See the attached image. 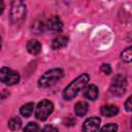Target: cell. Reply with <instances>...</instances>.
I'll return each mask as SVG.
<instances>
[{
  "instance_id": "cell-1",
  "label": "cell",
  "mask_w": 132,
  "mask_h": 132,
  "mask_svg": "<svg viewBox=\"0 0 132 132\" xmlns=\"http://www.w3.org/2000/svg\"><path fill=\"white\" fill-rule=\"evenodd\" d=\"M89 75L87 73L80 74L78 77H76L74 80H72L64 90L63 97L65 100H71L73 99L81 90L85 89L89 81Z\"/></svg>"
},
{
  "instance_id": "cell-2",
  "label": "cell",
  "mask_w": 132,
  "mask_h": 132,
  "mask_svg": "<svg viewBox=\"0 0 132 132\" xmlns=\"http://www.w3.org/2000/svg\"><path fill=\"white\" fill-rule=\"evenodd\" d=\"M64 75V72L60 68H55L46 71L38 79V86L41 88H48L59 81Z\"/></svg>"
},
{
  "instance_id": "cell-3",
  "label": "cell",
  "mask_w": 132,
  "mask_h": 132,
  "mask_svg": "<svg viewBox=\"0 0 132 132\" xmlns=\"http://www.w3.org/2000/svg\"><path fill=\"white\" fill-rule=\"evenodd\" d=\"M26 18V6L22 1H12L10 21L12 24H21Z\"/></svg>"
},
{
  "instance_id": "cell-4",
  "label": "cell",
  "mask_w": 132,
  "mask_h": 132,
  "mask_svg": "<svg viewBox=\"0 0 132 132\" xmlns=\"http://www.w3.org/2000/svg\"><path fill=\"white\" fill-rule=\"evenodd\" d=\"M20 80V74L8 68V67H3L0 69V81L7 85V86H12L18 84Z\"/></svg>"
},
{
  "instance_id": "cell-5",
  "label": "cell",
  "mask_w": 132,
  "mask_h": 132,
  "mask_svg": "<svg viewBox=\"0 0 132 132\" xmlns=\"http://www.w3.org/2000/svg\"><path fill=\"white\" fill-rule=\"evenodd\" d=\"M127 87V78L123 74H118L112 78L110 85V91L116 96H122L126 92Z\"/></svg>"
},
{
  "instance_id": "cell-6",
  "label": "cell",
  "mask_w": 132,
  "mask_h": 132,
  "mask_svg": "<svg viewBox=\"0 0 132 132\" xmlns=\"http://www.w3.org/2000/svg\"><path fill=\"white\" fill-rule=\"evenodd\" d=\"M54 110V104L50 100H42L37 104L35 116L38 120L44 121L47 119V117L53 112Z\"/></svg>"
},
{
  "instance_id": "cell-7",
  "label": "cell",
  "mask_w": 132,
  "mask_h": 132,
  "mask_svg": "<svg viewBox=\"0 0 132 132\" xmlns=\"http://www.w3.org/2000/svg\"><path fill=\"white\" fill-rule=\"evenodd\" d=\"M100 122V119L97 117L87 119L82 124V132H98Z\"/></svg>"
},
{
  "instance_id": "cell-8",
  "label": "cell",
  "mask_w": 132,
  "mask_h": 132,
  "mask_svg": "<svg viewBox=\"0 0 132 132\" xmlns=\"http://www.w3.org/2000/svg\"><path fill=\"white\" fill-rule=\"evenodd\" d=\"M46 28L51 31V32H54V33H57V32H60L63 28V23L61 21V19L58 16V15H54L52 16L47 23H46Z\"/></svg>"
},
{
  "instance_id": "cell-9",
  "label": "cell",
  "mask_w": 132,
  "mask_h": 132,
  "mask_svg": "<svg viewBox=\"0 0 132 132\" xmlns=\"http://www.w3.org/2000/svg\"><path fill=\"white\" fill-rule=\"evenodd\" d=\"M68 43V37L65 35H58L55 37L52 41V47L54 50H60L64 46H66Z\"/></svg>"
},
{
  "instance_id": "cell-10",
  "label": "cell",
  "mask_w": 132,
  "mask_h": 132,
  "mask_svg": "<svg viewBox=\"0 0 132 132\" xmlns=\"http://www.w3.org/2000/svg\"><path fill=\"white\" fill-rule=\"evenodd\" d=\"M84 96L90 100H95L98 97V88L95 85H89L84 89Z\"/></svg>"
},
{
  "instance_id": "cell-11",
  "label": "cell",
  "mask_w": 132,
  "mask_h": 132,
  "mask_svg": "<svg viewBox=\"0 0 132 132\" xmlns=\"http://www.w3.org/2000/svg\"><path fill=\"white\" fill-rule=\"evenodd\" d=\"M101 114L104 116V117H113L116 114H118L119 112V108L116 106V105H112V104H107V105H103L101 107Z\"/></svg>"
},
{
  "instance_id": "cell-12",
  "label": "cell",
  "mask_w": 132,
  "mask_h": 132,
  "mask_svg": "<svg viewBox=\"0 0 132 132\" xmlns=\"http://www.w3.org/2000/svg\"><path fill=\"white\" fill-rule=\"evenodd\" d=\"M27 51L32 55H37L41 52V44L37 40L31 39L27 42Z\"/></svg>"
},
{
  "instance_id": "cell-13",
  "label": "cell",
  "mask_w": 132,
  "mask_h": 132,
  "mask_svg": "<svg viewBox=\"0 0 132 132\" xmlns=\"http://www.w3.org/2000/svg\"><path fill=\"white\" fill-rule=\"evenodd\" d=\"M74 111H75L76 116H78V117L85 116L87 113V111H88V104L86 102H84V101L77 102L75 104V106H74Z\"/></svg>"
},
{
  "instance_id": "cell-14",
  "label": "cell",
  "mask_w": 132,
  "mask_h": 132,
  "mask_svg": "<svg viewBox=\"0 0 132 132\" xmlns=\"http://www.w3.org/2000/svg\"><path fill=\"white\" fill-rule=\"evenodd\" d=\"M33 109H34V103H26L25 105H23L20 109V112L22 116H24L25 118H28L32 114L33 112Z\"/></svg>"
},
{
  "instance_id": "cell-15",
  "label": "cell",
  "mask_w": 132,
  "mask_h": 132,
  "mask_svg": "<svg viewBox=\"0 0 132 132\" xmlns=\"http://www.w3.org/2000/svg\"><path fill=\"white\" fill-rule=\"evenodd\" d=\"M8 127L10 130H19L21 127H22V121L20 118L18 117H14V118H11L9 121H8Z\"/></svg>"
},
{
  "instance_id": "cell-16",
  "label": "cell",
  "mask_w": 132,
  "mask_h": 132,
  "mask_svg": "<svg viewBox=\"0 0 132 132\" xmlns=\"http://www.w3.org/2000/svg\"><path fill=\"white\" fill-rule=\"evenodd\" d=\"M121 58L125 62H130L131 59H132V50H131V47H127L126 50H124L121 54Z\"/></svg>"
},
{
  "instance_id": "cell-17",
  "label": "cell",
  "mask_w": 132,
  "mask_h": 132,
  "mask_svg": "<svg viewBox=\"0 0 132 132\" xmlns=\"http://www.w3.org/2000/svg\"><path fill=\"white\" fill-rule=\"evenodd\" d=\"M117 131H118V125L110 123V124L103 126L99 132H117Z\"/></svg>"
},
{
  "instance_id": "cell-18",
  "label": "cell",
  "mask_w": 132,
  "mask_h": 132,
  "mask_svg": "<svg viewBox=\"0 0 132 132\" xmlns=\"http://www.w3.org/2000/svg\"><path fill=\"white\" fill-rule=\"evenodd\" d=\"M24 132H39L38 125L36 123H33V122L28 123L27 126L24 129Z\"/></svg>"
},
{
  "instance_id": "cell-19",
  "label": "cell",
  "mask_w": 132,
  "mask_h": 132,
  "mask_svg": "<svg viewBox=\"0 0 132 132\" xmlns=\"http://www.w3.org/2000/svg\"><path fill=\"white\" fill-rule=\"evenodd\" d=\"M101 71L105 74H110L111 73V67L109 64H102L101 66Z\"/></svg>"
},
{
  "instance_id": "cell-20",
  "label": "cell",
  "mask_w": 132,
  "mask_h": 132,
  "mask_svg": "<svg viewBox=\"0 0 132 132\" xmlns=\"http://www.w3.org/2000/svg\"><path fill=\"white\" fill-rule=\"evenodd\" d=\"M41 132H59V131H58V129H57L55 126L47 125V126H45V127L41 130Z\"/></svg>"
},
{
  "instance_id": "cell-21",
  "label": "cell",
  "mask_w": 132,
  "mask_h": 132,
  "mask_svg": "<svg viewBox=\"0 0 132 132\" xmlns=\"http://www.w3.org/2000/svg\"><path fill=\"white\" fill-rule=\"evenodd\" d=\"M125 107H126V110L127 111H131V97H129L128 99H127V101H126V103H125Z\"/></svg>"
},
{
  "instance_id": "cell-22",
  "label": "cell",
  "mask_w": 132,
  "mask_h": 132,
  "mask_svg": "<svg viewBox=\"0 0 132 132\" xmlns=\"http://www.w3.org/2000/svg\"><path fill=\"white\" fill-rule=\"evenodd\" d=\"M3 10H4V3L0 0V14L3 12Z\"/></svg>"
},
{
  "instance_id": "cell-23",
  "label": "cell",
  "mask_w": 132,
  "mask_h": 132,
  "mask_svg": "<svg viewBox=\"0 0 132 132\" xmlns=\"http://www.w3.org/2000/svg\"><path fill=\"white\" fill-rule=\"evenodd\" d=\"M1 43H2V39H1V36H0V48H1Z\"/></svg>"
}]
</instances>
